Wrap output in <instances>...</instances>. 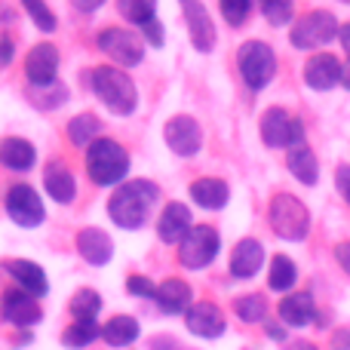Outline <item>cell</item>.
<instances>
[{"mask_svg":"<svg viewBox=\"0 0 350 350\" xmlns=\"http://www.w3.org/2000/svg\"><path fill=\"white\" fill-rule=\"evenodd\" d=\"M160 200V187L148 178H133L120 185L108 200V215L117 228L139 230L151 218V209Z\"/></svg>","mask_w":350,"mask_h":350,"instance_id":"6da1fadb","label":"cell"},{"mask_svg":"<svg viewBox=\"0 0 350 350\" xmlns=\"http://www.w3.org/2000/svg\"><path fill=\"white\" fill-rule=\"evenodd\" d=\"M92 80V92L98 96V102L117 117H129L139 108V90H135L133 77L126 71L114 65H98L96 71L90 74Z\"/></svg>","mask_w":350,"mask_h":350,"instance_id":"7a4b0ae2","label":"cell"},{"mask_svg":"<svg viewBox=\"0 0 350 350\" xmlns=\"http://www.w3.org/2000/svg\"><path fill=\"white\" fill-rule=\"evenodd\" d=\"M129 172V154L123 145H117L114 139H98L86 148V175L92 178V185H120Z\"/></svg>","mask_w":350,"mask_h":350,"instance_id":"3957f363","label":"cell"},{"mask_svg":"<svg viewBox=\"0 0 350 350\" xmlns=\"http://www.w3.org/2000/svg\"><path fill=\"white\" fill-rule=\"evenodd\" d=\"M267 221H271V230L280 237V240L301 243L304 237L310 234V212H308V206H304L298 197H292V193H277V197L271 200Z\"/></svg>","mask_w":350,"mask_h":350,"instance_id":"277c9868","label":"cell"},{"mask_svg":"<svg viewBox=\"0 0 350 350\" xmlns=\"http://www.w3.org/2000/svg\"><path fill=\"white\" fill-rule=\"evenodd\" d=\"M237 68H240V77L249 90H265L267 83L277 74V55L267 43L261 40H246L237 49Z\"/></svg>","mask_w":350,"mask_h":350,"instance_id":"5b68a950","label":"cell"},{"mask_svg":"<svg viewBox=\"0 0 350 350\" xmlns=\"http://www.w3.org/2000/svg\"><path fill=\"white\" fill-rule=\"evenodd\" d=\"M221 240H218V230L209 224H193L185 234V240L178 243V261L187 271H200V267H209L215 261Z\"/></svg>","mask_w":350,"mask_h":350,"instance_id":"8992f818","label":"cell"},{"mask_svg":"<svg viewBox=\"0 0 350 350\" xmlns=\"http://www.w3.org/2000/svg\"><path fill=\"white\" fill-rule=\"evenodd\" d=\"M338 28L341 25L335 22L332 12L314 10L292 25L289 40H292V46H298V49H317V46H326L329 40H335V37H338Z\"/></svg>","mask_w":350,"mask_h":350,"instance_id":"52a82bcc","label":"cell"},{"mask_svg":"<svg viewBox=\"0 0 350 350\" xmlns=\"http://www.w3.org/2000/svg\"><path fill=\"white\" fill-rule=\"evenodd\" d=\"M261 142L267 148H298L304 145V123L283 108H271L261 117Z\"/></svg>","mask_w":350,"mask_h":350,"instance_id":"ba28073f","label":"cell"},{"mask_svg":"<svg viewBox=\"0 0 350 350\" xmlns=\"http://www.w3.org/2000/svg\"><path fill=\"white\" fill-rule=\"evenodd\" d=\"M96 43L108 59H114L117 65H123V68H135V65H142V59H145V43H142V37L133 34V31H126V28L98 31Z\"/></svg>","mask_w":350,"mask_h":350,"instance_id":"9c48e42d","label":"cell"},{"mask_svg":"<svg viewBox=\"0 0 350 350\" xmlns=\"http://www.w3.org/2000/svg\"><path fill=\"white\" fill-rule=\"evenodd\" d=\"M6 215L18 228H37L46 218V209H43V200L37 197V191L31 185H12L6 191Z\"/></svg>","mask_w":350,"mask_h":350,"instance_id":"30bf717a","label":"cell"},{"mask_svg":"<svg viewBox=\"0 0 350 350\" xmlns=\"http://www.w3.org/2000/svg\"><path fill=\"white\" fill-rule=\"evenodd\" d=\"M163 139L172 154H178V157H193V154L200 151V145H203V129H200V123L193 120V117L175 114L166 120Z\"/></svg>","mask_w":350,"mask_h":350,"instance_id":"8fae6325","label":"cell"},{"mask_svg":"<svg viewBox=\"0 0 350 350\" xmlns=\"http://www.w3.org/2000/svg\"><path fill=\"white\" fill-rule=\"evenodd\" d=\"M0 314L16 329L37 326V323L43 320V310H40V304H37V298L22 289H6L3 295H0Z\"/></svg>","mask_w":350,"mask_h":350,"instance_id":"7c38bea8","label":"cell"},{"mask_svg":"<svg viewBox=\"0 0 350 350\" xmlns=\"http://www.w3.org/2000/svg\"><path fill=\"white\" fill-rule=\"evenodd\" d=\"M185 326L187 332L200 335V338H221L228 332V320H224L221 308L212 301H193L191 308L185 310Z\"/></svg>","mask_w":350,"mask_h":350,"instance_id":"4fadbf2b","label":"cell"},{"mask_svg":"<svg viewBox=\"0 0 350 350\" xmlns=\"http://www.w3.org/2000/svg\"><path fill=\"white\" fill-rule=\"evenodd\" d=\"M55 74H59V49L53 43H37L28 49V59H25V77L43 90V86L55 83Z\"/></svg>","mask_w":350,"mask_h":350,"instance_id":"5bb4252c","label":"cell"},{"mask_svg":"<svg viewBox=\"0 0 350 350\" xmlns=\"http://www.w3.org/2000/svg\"><path fill=\"white\" fill-rule=\"evenodd\" d=\"M181 12H185V25L187 34H191V43L200 49V53H209L215 46V22L209 18L206 6L200 0H178Z\"/></svg>","mask_w":350,"mask_h":350,"instance_id":"9a60e30c","label":"cell"},{"mask_svg":"<svg viewBox=\"0 0 350 350\" xmlns=\"http://www.w3.org/2000/svg\"><path fill=\"white\" fill-rule=\"evenodd\" d=\"M341 62L335 59L332 53H320V55H310L308 65H304V83L317 92H329L341 83Z\"/></svg>","mask_w":350,"mask_h":350,"instance_id":"2e32d148","label":"cell"},{"mask_svg":"<svg viewBox=\"0 0 350 350\" xmlns=\"http://www.w3.org/2000/svg\"><path fill=\"white\" fill-rule=\"evenodd\" d=\"M3 271L10 273L12 283L22 292H28V295H34V298L46 295L49 283H46V273H43L40 265H34V261H28V258H10V261H3Z\"/></svg>","mask_w":350,"mask_h":350,"instance_id":"e0dca14e","label":"cell"},{"mask_svg":"<svg viewBox=\"0 0 350 350\" xmlns=\"http://www.w3.org/2000/svg\"><path fill=\"white\" fill-rule=\"evenodd\" d=\"M261 265H265V246L258 240H252V237L240 240L234 246V252H230V273L237 280H252L261 271Z\"/></svg>","mask_w":350,"mask_h":350,"instance_id":"ac0fdd59","label":"cell"},{"mask_svg":"<svg viewBox=\"0 0 350 350\" xmlns=\"http://www.w3.org/2000/svg\"><path fill=\"white\" fill-rule=\"evenodd\" d=\"M77 252L83 261H90L92 267H102L111 261V255H114V243H111V237L105 234L102 228H83L77 234Z\"/></svg>","mask_w":350,"mask_h":350,"instance_id":"d6986e66","label":"cell"},{"mask_svg":"<svg viewBox=\"0 0 350 350\" xmlns=\"http://www.w3.org/2000/svg\"><path fill=\"white\" fill-rule=\"evenodd\" d=\"M154 301H157V308L163 310V314L175 317V314H185V310L193 304V292H191V286H187L185 280L170 277V280H163V283L157 286Z\"/></svg>","mask_w":350,"mask_h":350,"instance_id":"ffe728a7","label":"cell"},{"mask_svg":"<svg viewBox=\"0 0 350 350\" xmlns=\"http://www.w3.org/2000/svg\"><path fill=\"white\" fill-rule=\"evenodd\" d=\"M193 228V218H191V209L185 203H170L163 212H160V221H157V237L163 243H181L185 234Z\"/></svg>","mask_w":350,"mask_h":350,"instance_id":"44dd1931","label":"cell"},{"mask_svg":"<svg viewBox=\"0 0 350 350\" xmlns=\"http://www.w3.org/2000/svg\"><path fill=\"white\" fill-rule=\"evenodd\" d=\"M280 320L292 329H301V326H310L317 320V304H314V295L310 292H292L280 301Z\"/></svg>","mask_w":350,"mask_h":350,"instance_id":"7402d4cb","label":"cell"},{"mask_svg":"<svg viewBox=\"0 0 350 350\" xmlns=\"http://www.w3.org/2000/svg\"><path fill=\"white\" fill-rule=\"evenodd\" d=\"M34 163H37V148L28 139L10 135V139L0 142V166H6L12 172H28Z\"/></svg>","mask_w":350,"mask_h":350,"instance_id":"603a6c76","label":"cell"},{"mask_svg":"<svg viewBox=\"0 0 350 350\" xmlns=\"http://www.w3.org/2000/svg\"><path fill=\"white\" fill-rule=\"evenodd\" d=\"M191 200L200 209H224L230 200V187L221 178H197L191 185Z\"/></svg>","mask_w":350,"mask_h":350,"instance_id":"cb8c5ba5","label":"cell"},{"mask_svg":"<svg viewBox=\"0 0 350 350\" xmlns=\"http://www.w3.org/2000/svg\"><path fill=\"white\" fill-rule=\"evenodd\" d=\"M43 187H46V193L55 200V203H71L74 193H77V181H74L71 170L62 163L46 166V172H43Z\"/></svg>","mask_w":350,"mask_h":350,"instance_id":"d4e9b609","label":"cell"},{"mask_svg":"<svg viewBox=\"0 0 350 350\" xmlns=\"http://www.w3.org/2000/svg\"><path fill=\"white\" fill-rule=\"evenodd\" d=\"M139 332L142 329H139V320H135V317L117 314L102 326V341L105 345H111V347H126V345H133V341L139 338Z\"/></svg>","mask_w":350,"mask_h":350,"instance_id":"484cf974","label":"cell"},{"mask_svg":"<svg viewBox=\"0 0 350 350\" xmlns=\"http://www.w3.org/2000/svg\"><path fill=\"white\" fill-rule=\"evenodd\" d=\"M286 166H289V172L295 175L301 185H317V178H320V163H317V154L310 151L308 145L292 148L289 157H286Z\"/></svg>","mask_w":350,"mask_h":350,"instance_id":"4316f807","label":"cell"},{"mask_svg":"<svg viewBox=\"0 0 350 350\" xmlns=\"http://www.w3.org/2000/svg\"><path fill=\"white\" fill-rule=\"evenodd\" d=\"M65 133H68V142H71L74 148H90L92 142L102 139V123H98L96 114H77L68 120Z\"/></svg>","mask_w":350,"mask_h":350,"instance_id":"83f0119b","label":"cell"},{"mask_svg":"<svg viewBox=\"0 0 350 350\" xmlns=\"http://www.w3.org/2000/svg\"><path fill=\"white\" fill-rule=\"evenodd\" d=\"M298 283V267L289 255H273L271 258V271H267V286L273 292H289Z\"/></svg>","mask_w":350,"mask_h":350,"instance_id":"f1b7e54d","label":"cell"},{"mask_svg":"<svg viewBox=\"0 0 350 350\" xmlns=\"http://www.w3.org/2000/svg\"><path fill=\"white\" fill-rule=\"evenodd\" d=\"M96 338H102V326L96 320H74L71 326L62 332V345L71 347V350H80L86 345H92Z\"/></svg>","mask_w":350,"mask_h":350,"instance_id":"f546056e","label":"cell"},{"mask_svg":"<svg viewBox=\"0 0 350 350\" xmlns=\"http://www.w3.org/2000/svg\"><path fill=\"white\" fill-rule=\"evenodd\" d=\"M117 12H120L126 22L145 28L148 22L157 18V0H117Z\"/></svg>","mask_w":350,"mask_h":350,"instance_id":"4dcf8cb0","label":"cell"},{"mask_svg":"<svg viewBox=\"0 0 350 350\" xmlns=\"http://www.w3.org/2000/svg\"><path fill=\"white\" fill-rule=\"evenodd\" d=\"M234 314L240 317L243 323H261L267 317V298L258 295V292H249V295H240L234 301Z\"/></svg>","mask_w":350,"mask_h":350,"instance_id":"1f68e13d","label":"cell"},{"mask_svg":"<svg viewBox=\"0 0 350 350\" xmlns=\"http://www.w3.org/2000/svg\"><path fill=\"white\" fill-rule=\"evenodd\" d=\"M102 310V295L96 289H77L71 298V314L74 320H96Z\"/></svg>","mask_w":350,"mask_h":350,"instance_id":"d6a6232c","label":"cell"},{"mask_svg":"<svg viewBox=\"0 0 350 350\" xmlns=\"http://www.w3.org/2000/svg\"><path fill=\"white\" fill-rule=\"evenodd\" d=\"M22 6L28 10V16H31V22L37 25V28L43 31V34H53L55 31V16H53V10H49L43 0H22Z\"/></svg>","mask_w":350,"mask_h":350,"instance_id":"836d02e7","label":"cell"},{"mask_svg":"<svg viewBox=\"0 0 350 350\" xmlns=\"http://www.w3.org/2000/svg\"><path fill=\"white\" fill-rule=\"evenodd\" d=\"M218 6H221L224 22L234 25V28H240V25L249 18V10H252V0H218Z\"/></svg>","mask_w":350,"mask_h":350,"instance_id":"e575fe53","label":"cell"},{"mask_svg":"<svg viewBox=\"0 0 350 350\" xmlns=\"http://www.w3.org/2000/svg\"><path fill=\"white\" fill-rule=\"evenodd\" d=\"M265 18L271 25H286L292 22V0H261Z\"/></svg>","mask_w":350,"mask_h":350,"instance_id":"d590c367","label":"cell"},{"mask_svg":"<svg viewBox=\"0 0 350 350\" xmlns=\"http://www.w3.org/2000/svg\"><path fill=\"white\" fill-rule=\"evenodd\" d=\"M126 289L133 292V295H139V298H154L157 286H154L148 277H139V273H135V277H129V280H126Z\"/></svg>","mask_w":350,"mask_h":350,"instance_id":"8d00e7d4","label":"cell"},{"mask_svg":"<svg viewBox=\"0 0 350 350\" xmlns=\"http://www.w3.org/2000/svg\"><path fill=\"white\" fill-rule=\"evenodd\" d=\"M335 187H338V193L350 206V166H338V170H335Z\"/></svg>","mask_w":350,"mask_h":350,"instance_id":"74e56055","label":"cell"},{"mask_svg":"<svg viewBox=\"0 0 350 350\" xmlns=\"http://www.w3.org/2000/svg\"><path fill=\"white\" fill-rule=\"evenodd\" d=\"M145 37H148V43L151 46H163V25L154 18V22H148L145 25Z\"/></svg>","mask_w":350,"mask_h":350,"instance_id":"f35d334b","label":"cell"},{"mask_svg":"<svg viewBox=\"0 0 350 350\" xmlns=\"http://www.w3.org/2000/svg\"><path fill=\"white\" fill-rule=\"evenodd\" d=\"M151 350H187L181 341L170 338V335H157V338H151Z\"/></svg>","mask_w":350,"mask_h":350,"instance_id":"ab89813d","label":"cell"},{"mask_svg":"<svg viewBox=\"0 0 350 350\" xmlns=\"http://www.w3.org/2000/svg\"><path fill=\"white\" fill-rule=\"evenodd\" d=\"M12 55H16V43H12V37H0V68L10 65Z\"/></svg>","mask_w":350,"mask_h":350,"instance_id":"60d3db41","label":"cell"},{"mask_svg":"<svg viewBox=\"0 0 350 350\" xmlns=\"http://www.w3.org/2000/svg\"><path fill=\"white\" fill-rule=\"evenodd\" d=\"M335 258H338V265H341V271L350 277V240L347 243H338L335 246Z\"/></svg>","mask_w":350,"mask_h":350,"instance_id":"b9f144b4","label":"cell"},{"mask_svg":"<svg viewBox=\"0 0 350 350\" xmlns=\"http://www.w3.org/2000/svg\"><path fill=\"white\" fill-rule=\"evenodd\" d=\"M332 347L335 350H350V332L347 329H338V332L332 335Z\"/></svg>","mask_w":350,"mask_h":350,"instance_id":"7bdbcfd3","label":"cell"},{"mask_svg":"<svg viewBox=\"0 0 350 350\" xmlns=\"http://www.w3.org/2000/svg\"><path fill=\"white\" fill-rule=\"evenodd\" d=\"M68 3H71L74 10H80V12H92V10H98L105 0H68Z\"/></svg>","mask_w":350,"mask_h":350,"instance_id":"ee69618b","label":"cell"},{"mask_svg":"<svg viewBox=\"0 0 350 350\" xmlns=\"http://www.w3.org/2000/svg\"><path fill=\"white\" fill-rule=\"evenodd\" d=\"M265 332H267V338H273V341H286V329L280 326V323H267Z\"/></svg>","mask_w":350,"mask_h":350,"instance_id":"f6af8a7d","label":"cell"},{"mask_svg":"<svg viewBox=\"0 0 350 350\" xmlns=\"http://www.w3.org/2000/svg\"><path fill=\"white\" fill-rule=\"evenodd\" d=\"M338 40H341V46H345V53L350 59V25H341L338 28Z\"/></svg>","mask_w":350,"mask_h":350,"instance_id":"bcb514c9","label":"cell"},{"mask_svg":"<svg viewBox=\"0 0 350 350\" xmlns=\"http://www.w3.org/2000/svg\"><path fill=\"white\" fill-rule=\"evenodd\" d=\"M286 350H320V347L310 345V341H292V345L286 347Z\"/></svg>","mask_w":350,"mask_h":350,"instance_id":"7dc6e473","label":"cell"},{"mask_svg":"<svg viewBox=\"0 0 350 350\" xmlns=\"http://www.w3.org/2000/svg\"><path fill=\"white\" fill-rule=\"evenodd\" d=\"M341 83H345L347 90H350V68H345V74H341Z\"/></svg>","mask_w":350,"mask_h":350,"instance_id":"c3c4849f","label":"cell"},{"mask_svg":"<svg viewBox=\"0 0 350 350\" xmlns=\"http://www.w3.org/2000/svg\"><path fill=\"white\" fill-rule=\"evenodd\" d=\"M341 3H350V0H341Z\"/></svg>","mask_w":350,"mask_h":350,"instance_id":"681fc988","label":"cell"}]
</instances>
